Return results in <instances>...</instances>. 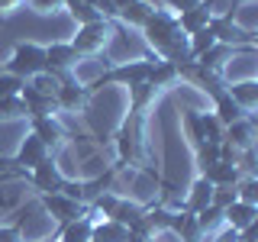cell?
Wrapping results in <instances>:
<instances>
[{"label":"cell","mask_w":258,"mask_h":242,"mask_svg":"<svg viewBox=\"0 0 258 242\" xmlns=\"http://www.w3.org/2000/svg\"><path fill=\"white\" fill-rule=\"evenodd\" d=\"M142 29H145V39L155 45V52L165 55V62H174V65L190 62L187 36L177 29V16L165 13V10H152V16L145 20Z\"/></svg>","instance_id":"obj_1"},{"label":"cell","mask_w":258,"mask_h":242,"mask_svg":"<svg viewBox=\"0 0 258 242\" xmlns=\"http://www.w3.org/2000/svg\"><path fill=\"white\" fill-rule=\"evenodd\" d=\"M7 71L16 75V78H23V81L42 75L45 71V48L36 45V42H20L16 52H13V58L7 62Z\"/></svg>","instance_id":"obj_2"},{"label":"cell","mask_w":258,"mask_h":242,"mask_svg":"<svg viewBox=\"0 0 258 242\" xmlns=\"http://www.w3.org/2000/svg\"><path fill=\"white\" fill-rule=\"evenodd\" d=\"M110 39V23L100 20V23H87V26L78 29L75 42H71V48H75L78 55H91V52H100L103 45H107Z\"/></svg>","instance_id":"obj_3"},{"label":"cell","mask_w":258,"mask_h":242,"mask_svg":"<svg viewBox=\"0 0 258 242\" xmlns=\"http://www.w3.org/2000/svg\"><path fill=\"white\" fill-rule=\"evenodd\" d=\"M78 62V52L71 48V42H52L45 48V71L48 75H55V78H61L68 75V68Z\"/></svg>","instance_id":"obj_4"},{"label":"cell","mask_w":258,"mask_h":242,"mask_svg":"<svg viewBox=\"0 0 258 242\" xmlns=\"http://www.w3.org/2000/svg\"><path fill=\"white\" fill-rule=\"evenodd\" d=\"M149 71H152V62L119 65V68H113L110 75H103L100 81H97V87L107 84V81H119V84H126V87H136V84H142V81H149Z\"/></svg>","instance_id":"obj_5"},{"label":"cell","mask_w":258,"mask_h":242,"mask_svg":"<svg viewBox=\"0 0 258 242\" xmlns=\"http://www.w3.org/2000/svg\"><path fill=\"white\" fill-rule=\"evenodd\" d=\"M210 32L220 45H239V42H248L252 45V36L242 32L236 23H229V16H210Z\"/></svg>","instance_id":"obj_6"},{"label":"cell","mask_w":258,"mask_h":242,"mask_svg":"<svg viewBox=\"0 0 258 242\" xmlns=\"http://www.w3.org/2000/svg\"><path fill=\"white\" fill-rule=\"evenodd\" d=\"M223 142H229L236 152H245V149H252L255 145V126H252V119H236V123H229L223 129Z\"/></svg>","instance_id":"obj_7"},{"label":"cell","mask_w":258,"mask_h":242,"mask_svg":"<svg viewBox=\"0 0 258 242\" xmlns=\"http://www.w3.org/2000/svg\"><path fill=\"white\" fill-rule=\"evenodd\" d=\"M20 100H23V107H26V116H32V119H39V116H52V110L58 107V103L48 100L45 94H39L32 84H23Z\"/></svg>","instance_id":"obj_8"},{"label":"cell","mask_w":258,"mask_h":242,"mask_svg":"<svg viewBox=\"0 0 258 242\" xmlns=\"http://www.w3.org/2000/svg\"><path fill=\"white\" fill-rule=\"evenodd\" d=\"M32 136H36L39 142L45 145H52V149H58V145L64 142V129H61V123L55 116H39V119H32Z\"/></svg>","instance_id":"obj_9"},{"label":"cell","mask_w":258,"mask_h":242,"mask_svg":"<svg viewBox=\"0 0 258 242\" xmlns=\"http://www.w3.org/2000/svg\"><path fill=\"white\" fill-rule=\"evenodd\" d=\"M255 216H258V207L255 204H242V200H236V204H229L223 210V223H229V229H248V226L255 223Z\"/></svg>","instance_id":"obj_10"},{"label":"cell","mask_w":258,"mask_h":242,"mask_svg":"<svg viewBox=\"0 0 258 242\" xmlns=\"http://www.w3.org/2000/svg\"><path fill=\"white\" fill-rule=\"evenodd\" d=\"M32 181H36V188H39V191H45V194H58V191H61V184H64V177H61L58 168H55V161H52V158H45L42 165L32 168Z\"/></svg>","instance_id":"obj_11"},{"label":"cell","mask_w":258,"mask_h":242,"mask_svg":"<svg viewBox=\"0 0 258 242\" xmlns=\"http://www.w3.org/2000/svg\"><path fill=\"white\" fill-rule=\"evenodd\" d=\"M45 210L52 216H58L61 223H71V220H81V204L71 197H64V194H45Z\"/></svg>","instance_id":"obj_12"},{"label":"cell","mask_w":258,"mask_h":242,"mask_svg":"<svg viewBox=\"0 0 258 242\" xmlns=\"http://www.w3.org/2000/svg\"><path fill=\"white\" fill-rule=\"evenodd\" d=\"M204 177L213 188H236L239 184V177H242V171L236 165H226V161H213V165H207L204 168Z\"/></svg>","instance_id":"obj_13"},{"label":"cell","mask_w":258,"mask_h":242,"mask_svg":"<svg viewBox=\"0 0 258 242\" xmlns=\"http://www.w3.org/2000/svg\"><path fill=\"white\" fill-rule=\"evenodd\" d=\"M210 4H200V7H194V10H184L181 16H177V29L184 32V36H194V32H200V29H207L210 26Z\"/></svg>","instance_id":"obj_14"},{"label":"cell","mask_w":258,"mask_h":242,"mask_svg":"<svg viewBox=\"0 0 258 242\" xmlns=\"http://www.w3.org/2000/svg\"><path fill=\"white\" fill-rule=\"evenodd\" d=\"M45 158H48V149H45V145L36 139V136H29V139L20 145V155H16V165L36 168V165H42Z\"/></svg>","instance_id":"obj_15"},{"label":"cell","mask_w":258,"mask_h":242,"mask_svg":"<svg viewBox=\"0 0 258 242\" xmlns=\"http://www.w3.org/2000/svg\"><path fill=\"white\" fill-rule=\"evenodd\" d=\"M213 116L220 119L223 126H229V123H236V119H242V116H245V110H242L239 103H236L229 94L223 91L220 97H216V113H213Z\"/></svg>","instance_id":"obj_16"},{"label":"cell","mask_w":258,"mask_h":242,"mask_svg":"<svg viewBox=\"0 0 258 242\" xmlns=\"http://www.w3.org/2000/svg\"><path fill=\"white\" fill-rule=\"evenodd\" d=\"M123 239H126V226H119L116 220L91 226V242H123Z\"/></svg>","instance_id":"obj_17"},{"label":"cell","mask_w":258,"mask_h":242,"mask_svg":"<svg viewBox=\"0 0 258 242\" xmlns=\"http://www.w3.org/2000/svg\"><path fill=\"white\" fill-rule=\"evenodd\" d=\"M87 100V87H78V84H64L61 81V87H58V94H55V103L64 110H78L81 103Z\"/></svg>","instance_id":"obj_18"},{"label":"cell","mask_w":258,"mask_h":242,"mask_svg":"<svg viewBox=\"0 0 258 242\" xmlns=\"http://www.w3.org/2000/svg\"><path fill=\"white\" fill-rule=\"evenodd\" d=\"M226 94H229L242 110H255V103H258V84H255V81H242V84H232Z\"/></svg>","instance_id":"obj_19"},{"label":"cell","mask_w":258,"mask_h":242,"mask_svg":"<svg viewBox=\"0 0 258 242\" xmlns=\"http://www.w3.org/2000/svg\"><path fill=\"white\" fill-rule=\"evenodd\" d=\"M197 129H200V139L210 142V145H220L223 142V123L213 116V113H204V116H197Z\"/></svg>","instance_id":"obj_20"},{"label":"cell","mask_w":258,"mask_h":242,"mask_svg":"<svg viewBox=\"0 0 258 242\" xmlns=\"http://www.w3.org/2000/svg\"><path fill=\"white\" fill-rule=\"evenodd\" d=\"M229 55H232V45H220V42H216L213 48H207V52L200 55L197 65H200L204 71H220L223 65H226V58H229Z\"/></svg>","instance_id":"obj_21"},{"label":"cell","mask_w":258,"mask_h":242,"mask_svg":"<svg viewBox=\"0 0 258 242\" xmlns=\"http://www.w3.org/2000/svg\"><path fill=\"white\" fill-rule=\"evenodd\" d=\"M116 16H119L123 23H129V26H145V20L152 16V7L145 4V0H133V4L123 7Z\"/></svg>","instance_id":"obj_22"},{"label":"cell","mask_w":258,"mask_h":242,"mask_svg":"<svg viewBox=\"0 0 258 242\" xmlns=\"http://www.w3.org/2000/svg\"><path fill=\"white\" fill-rule=\"evenodd\" d=\"M177 78V65L174 62H152V71H149V84L155 87H165V84H171V81Z\"/></svg>","instance_id":"obj_23"},{"label":"cell","mask_w":258,"mask_h":242,"mask_svg":"<svg viewBox=\"0 0 258 242\" xmlns=\"http://www.w3.org/2000/svg\"><path fill=\"white\" fill-rule=\"evenodd\" d=\"M91 220H71V223H64L61 226V242H91Z\"/></svg>","instance_id":"obj_24"},{"label":"cell","mask_w":258,"mask_h":242,"mask_svg":"<svg viewBox=\"0 0 258 242\" xmlns=\"http://www.w3.org/2000/svg\"><path fill=\"white\" fill-rule=\"evenodd\" d=\"M210 197H213V184H210L207 177H200V181L194 184V191H190L187 210H190V213H197V210H204V207L210 204Z\"/></svg>","instance_id":"obj_25"},{"label":"cell","mask_w":258,"mask_h":242,"mask_svg":"<svg viewBox=\"0 0 258 242\" xmlns=\"http://www.w3.org/2000/svg\"><path fill=\"white\" fill-rule=\"evenodd\" d=\"M216 45V39H213V32L207 29H200V32H194V36H187V52H190V62L194 58H200V55L207 52V48H213Z\"/></svg>","instance_id":"obj_26"},{"label":"cell","mask_w":258,"mask_h":242,"mask_svg":"<svg viewBox=\"0 0 258 242\" xmlns=\"http://www.w3.org/2000/svg\"><path fill=\"white\" fill-rule=\"evenodd\" d=\"M194 223H197V229H200V232L216 229V226L223 223V210H220V207H213V204H207L204 210H197V213H194Z\"/></svg>","instance_id":"obj_27"},{"label":"cell","mask_w":258,"mask_h":242,"mask_svg":"<svg viewBox=\"0 0 258 242\" xmlns=\"http://www.w3.org/2000/svg\"><path fill=\"white\" fill-rule=\"evenodd\" d=\"M64 7L71 10V16H75L81 26H87V23H100V20H103L100 10H94V7H87V4H78V0H64Z\"/></svg>","instance_id":"obj_28"},{"label":"cell","mask_w":258,"mask_h":242,"mask_svg":"<svg viewBox=\"0 0 258 242\" xmlns=\"http://www.w3.org/2000/svg\"><path fill=\"white\" fill-rule=\"evenodd\" d=\"M29 84L36 87L39 94H45L48 100H55V94H58V87H61V78H55V75H48V71H42V75H36Z\"/></svg>","instance_id":"obj_29"},{"label":"cell","mask_w":258,"mask_h":242,"mask_svg":"<svg viewBox=\"0 0 258 242\" xmlns=\"http://www.w3.org/2000/svg\"><path fill=\"white\" fill-rule=\"evenodd\" d=\"M139 216H142V210L136 207V204H123V200H119L110 220H116L119 226H129V223H136V220H139Z\"/></svg>","instance_id":"obj_30"},{"label":"cell","mask_w":258,"mask_h":242,"mask_svg":"<svg viewBox=\"0 0 258 242\" xmlns=\"http://www.w3.org/2000/svg\"><path fill=\"white\" fill-rule=\"evenodd\" d=\"M13 116H26V107H23L20 94L16 97H0V119H13Z\"/></svg>","instance_id":"obj_31"},{"label":"cell","mask_w":258,"mask_h":242,"mask_svg":"<svg viewBox=\"0 0 258 242\" xmlns=\"http://www.w3.org/2000/svg\"><path fill=\"white\" fill-rule=\"evenodd\" d=\"M236 197L242 200V204H255V200H258V181H255V174L252 177H239Z\"/></svg>","instance_id":"obj_32"},{"label":"cell","mask_w":258,"mask_h":242,"mask_svg":"<svg viewBox=\"0 0 258 242\" xmlns=\"http://www.w3.org/2000/svg\"><path fill=\"white\" fill-rule=\"evenodd\" d=\"M23 84H26V81L10 75V71H7V75H0V97H16V94L23 91Z\"/></svg>","instance_id":"obj_33"},{"label":"cell","mask_w":258,"mask_h":242,"mask_svg":"<svg viewBox=\"0 0 258 242\" xmlns=\"http://www.w3.org/2000/svg\"><path fill=\"white\" fill-rule=\"evenodd\" d=\"M236 188H213V197H210V204L213 207H220V210H226L229 204H236Z\"/></svg>","instance_id":"obj_34"},{"label":"cell","mask_w":258,"mask_h":242,"mask_svg":"<svg viewBox=\"0 0 258 242\" xmlns=\"http://www.w3.org/2000/svg\"><path fill=\"white\" fill-rule=\"evenodd\" d=\"M133 91V103H136V110H142L145 103H149V97L155 94V87L149 84V81H142V84H136V87H129Z\"/></svg>","instance_id":"obj_35"},{"label":"cell","mask_w":258,"mask_h":242,"mask_svg":"<svg viewBox=\"0 0 258 242\" xmlns=\"http://www.w3.org/2000/svg\"><path fill=\"white\" fill-rule=\"evenodd\" d=\"M116 204H119L116 197H110V194H100V197L94 200V213H107V216H113V210H116Z\"/></svg>","instance_id":"obj_36"},{"label":"cell","mask_w":258,"mask_h":242,"mask_svg":"<svg viewBox=\"0 0 258 242\" xmlns=\"http://www.w3.org/2000/svg\"><path fill=\"white\" fill-rule=\"evenodd\" d=\"M61 4H64V0H29V7L36 13H52V10H58Z\"/></svg>","instance_id":"obj_37"},{"label":"cell","mask_w":258,"mask_h":242,"mask_svg":"<svg viewBox=\"0 0 258 242\" xmlns=\"http://www.w3.org/2000/svg\"><path fill=\"white\" fill-rule=\"evenodd\" d=\"M168 4H171L174 7V10H194V7H200V0H168Z\"/></svg>","instance_id":"obj_38"},{"label":"cell","mask_w":258,"mask_h":242,"mask_svg":"<svg viewBox=\"0 0 258 242\" xmlns=\"http://www.w3.org/2000/svg\"><path fill=\"white\" fill-rule=\"evenodd\" d=\"M0 242H20V232L16 229H0Z\"/></svg>","instance_id":"obj_39"},{"label":"cell","mask_w":258,"mask_h":242,"mask_svg":"<svg viewBox=\"0 0 258 242\" xmlns=\"http://www.w3.org/2000/svg\"><path fill=\"white\" fill-rule=\"evenodd\" d=\"M110 4H113V10L119 13V10H123V7H129V4H133V0H110Z\"/></svg>","instance_id":"obj_40"},{"label":"cell","mask_w":258,"mask_h":242,"mask_svg":"<svg viewBox=\"0 0 258 242\" xmlns=\"http://www.w3.org/2000/svg\"><path fill=\"white\" fill-rule=\"evenodd\" d=\"M16 4H20V0H0V10H13Z\"/></svg>","instance_id":"obj_41"}]
</instances>
